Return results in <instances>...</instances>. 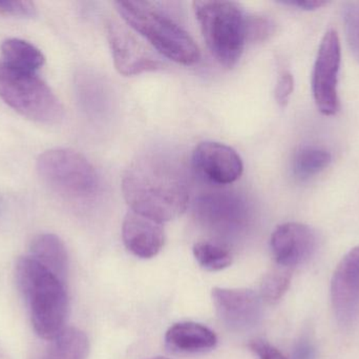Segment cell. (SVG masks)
<instances>
[{"label": "cell", "instance_id": "obj_19", "mask_svg": "<svg viewBox=\"0 0 359 359\" xmlns=\"http://www.w3.org/2000/svg\"><path fill=\"white\" fill-rule=\"evenodd\" d=\"M332 155L326 150L316 147L301 148L293 157L292 169L295 176L308 179L328 168Z\"/></svg>", "mask_w": 359, "mask_h": 359}, {"label": "cell", "instance_id": "obj_10", "mask_svg": "<svg viewBox=\"0 0 359 359\" xmlns=\"http://www.w3.org/2000/svg\"><path fill=\"white\" fill-rule=\"evenodd\" d=\"M107 38L114 65L122 75L135 76L161 69V61L123 25L113 21L109 22L107 25Z\"/></svg>", "mask_w": 359, "mask_h": 359}, {"label": "cell", "instance_id": "obj_20", "mask_svg": "<svg viewBox=\"0 0 359 359\" xmlns=\"http://www.w3.org/2000/svg\"><path fill=\"white\" fill-rule=\"evenodd\" d=\"M194 255L198 265L207 271H221L232 263L231 253L217 242H196L194 246Z\"/></svg>", "mask_w": 359, "mask_h": 359}, {"label": "cell", "instance_id": "obj_28", "mask_svg": "<svg viewBox=\"0 0 359 359\" xmlns=\"http://www.w3.org/2000/svg\"><path fill=\"white\" fill-rule=\"evenodd\" d=\"M151 359H168V358H151Z\"/></svg>", "mask_w": 359, "mask_h": 359}, {"label": "cell", "instance_id": "obj_1", "mask_svg": "<svg viewBox=\"0 0 359 359\" xmlns=\"http://www.w3.org/2000/svg\"><path fill=\"white\" fill-rule=\"evenodd\" d=\"M122 193L130 211L161 223L178 218L189 204L183 171L161 156L133 164L122 179Z\"/></svg>", "mask_w": 359, "mask_h": 359}, {"label": "cell", "instance_id": "obj_18", "mask_svg": "<svg viewBox=\"0 0 359 359\" xmlns=\"http://www.w3.org/2000/svg\"><path fill=\"white\" fill-rule=\"evenodd\" d=\"M90 343L83 331L65 328L50 341L42 359H86Z\"/></svg>", "mask_w": 359, "mask_h": 359}, {"label": "cell", "instance_id": "obj_5", "mask_svg": "<svg viewBox=\"0 0 359 359\" xmlns=\"http://www.w3.org/2000/svg\"><path fill=\"white\" fill-rule=\"evenodd\" d=\"M0 97L17 113L39 124H58L65 117L63 105L43 80L4 61H0Z\"/></svg>", "mask_w": 359, "mask_h": 359}, {"label": "cell", "instance_id": "obj_12", "mask_svg": "<svg viewBox=\"0 0 359 359\" xmlns=\"http://www.w3.org/2000/svg\"><path fill=\"white\" fill-rule=\"evenodd\" d=\"M316 234L309 226L287 223L271 235V250L276 265L293 270L307 261L316 248Z\"/></svg>", "mask_w": 359, "mask_h": 359}, {"label": "cell", "instance_id": "obj_22", "mask_svg": "<svg viewBox=\"0 0 359 359\" xmlns=\"http://www.w3.org/2000/svg\"><path fill=\"white\" fill-rule=\"evenodd\" d=\"M343 19L348 44L359 63V1L344 4Z\"/></svg>", "mask_w": 359, "mask_h": 359}, {"label": "cell", "instance_id": "obj_14", "mask_svg": "<svg viewBox=\"0 0 359 359\" xmlns=\"http://www.w3.org/2000/svg\"><path fill=\"white\" fill-rule=\"evenodd\" d=\"M122 238L132 254L149 259L163 248L165 233L161 223L130 211L122 225Z\"/></svg>", "mask_w": 359, "mask_h": 359}, {"label": "cell", "instance_id": "obj_26", "mask_svg": "<svg viewBox=\"0 0 359 359\" xmlns=\"http://www.w3.org/2000/svg\"><path fill=\"white\" fill-rule=\"evenodd\" d=\"M251 351L259 359H288L282 352L278 351L267 341L255 339L249 344Z\"/></svg>", "mask_w": 359, "mask_h": 359}, {"label": "cell", "instance_id": "obj_9", "mask_svg": "<svg viewBox=\"0 0 359 359\" xmlns=\"http://www.w3.org/2000/svg\"><path fill=\"white\" fill-rule=\"evenodd\" d=\"M191 160L198 175L219 185H230L238 181L244 169L236 150L215 141H204L196 145Z\"/></svg>", "mask_w": 359, "mask_h": 359}, {"label": "cell", "instance_id": "obj_2", "mask_svg": "<svg viewBox=\"0 0 359 359\" xmlns=\"http://www.w3.org/2000/svg\"><path fill=\"white\" fill-rule=\"evenodd\" d=\"M16 280L36 334L52 341L65 330L69 314L65 282L31 256L17 261Z\"/></svg>", "mask_w": 359, "mask_h": 359}, {"label": "cell", "instance_id": "obj_15", "mask_svg": "<svg viewBox=\"0 0 359 359\" xmlns=\"http://www.w3.org/2000/svg\"><path fill=\"white\" fill-rule=\"evenodd\" d=\"M166 346L172 352L196 354L210 351L217 346V337L213 331L196 322H179L168 329Z\"/></svg>", "mask_w": 359, "mask_h": 359}, {"label": "cell", "instance_id": "obj_8", "mask_svg": "<svg viewBox=\"0 0 359 359\" xmlns=\"http://www.w3.org/2000/svg\"><path fill=\"white\" fill-rule=\"evenodd\" d=\"M341 46L339 34L330 29L323 36L312 73V93L318 111L325 116L339 112V76Z\"/></svg>", "mask_w": 359, "mask_h": 359}, {"label": "cell", "instance_id": "obj_16", "mask_svg": "<svg viewBox=\"0 0 359 359\" xmlns=\"http://www.w3.org/2000/svg\"><path fill=\"white\" fill-rule=\"evenodd\" d=\"M29 256L63 282L69 273V255L62 240L55 234H40L32 240Z\"/></svg>", "mask_w": 359, "mask_h": 359}, {"label": "cell", "instance_id": "obj_23", "mask_svg": "<svg viewBox=\"0 0 359 359\" xmlns=\"http://www.w3.org/2000/svg\"><path fill=\"white\" fill-rule=\"evenodd\" d=\"M274 32H276V25L271 19L265 16L247 15L246 35L247 40L249 41H265L273 35Z\"/></svg>", "mask_w": 359, "mask_h": 359}, {"label": "cell", "instance_id": "obj_6", "mask_svg": "<svg viewBox=\"0 0 359 359\" xmlns=\"http://www.w3.org/2000/svg\"><path fill=\"white\" fill-rule=\"evenodd\" d=\"M36 168L42 181L65 197L86 200L98 192V174L79 152L65 148L48 150L38 157Z\"/></svg>", "mask_w": 359, "mask_h": 359}, {"label": "cell", "instance_id": "obj_21", "mask_svg": "<svg viewBox=\"0 0 359 359\" xmlns=\"http://www.w3.org/2000/svg\"><path fill=\"white\" fill-rule=\"evenodd\" d=\"M292 271L280 266L272 269L262 282V297L270 303L280 301L290 286Z\"/></svg>", "mask_w": 359, "mask_h": 359}, {"label": "cell", "instance_id": "obj_17", "mask_svg": "<svg viewBox=\"0 0 359 359\" xmlns=\"http://www.w3.org/2000/svg\"><path fill=\"white\" fill-rule=\"evenodd\" d=\"M1 54L6 65L27 73H35L46 63V57L39 48L19 38L4 40Z\"/></svg>", "mask_w": 359, "mask_h": 359}, {"label": "cell", "instance_id": "obj_27", "mask_svg": "<svg viewBox=\"0 0 359 359\" xmlns=\"http://www.w3.org/2000/svg\"><path fill=\"white\" fill-rule=\"evenodd\" d=\"M283 4L305 11H316L326 6L328 2L325 0H286L282 1Z\"/></svg>", "mask_w": 359, "mask_h": 359}, {"label": "cell", "instance_id": "obj_3", "mask_svg": "<svg viewBox=\"0 0 359 359\" xmlns=\"http://www.w3.org/2000/svg\"><path fill=\"white\" fill-rule=\"evenodd\" d=\"M116 10L123 20L164 56L175 63L192 65L200 50L191 36L178 23L147 1H117Z\"/></svg>", "mask_w": 359, "mask_h": 359}, {"label": "cell", "instance_id": "obj_13", "mask_svg": "<svg viewBox=\"0 0 359 359\" xmlns=\"http://www.w3.org/2000/svg\"><path fill=\"white\" fill-rule=\"evenodd\" d=\"M212 301L222 322L232 329L253 326L261 315V299L252 290L215 288Z\"/></svg>", "mask_w": 359, "mask_h": 359}, {"label": "cell", "instance_id": "obj_4", "mask_svg": "<svg viewBox=\"0 0 359 359\" xmlns=\"http://www.w3.org/2000/svg\"><path fill=\"white\" fill-rule=\"evenodd\" d=\"M194 11L211 54L226 67L238 63L247 41V15L231 1H194Z\"/></svg>", "mask_w": 359, "mask_h": 359}, {"label": "cell", "instance_id": "obj_25", "mask_svg": "<svg viewBox=\"0 0 359 359\" xmlns=\"http://www.w3.org/2000/svg\"><path fill=\"white\" fill-rule=\"evenodd\" d=\"M293 90H294V78L292 74L289 71H283L278 76L276 91H274L276 103L280 107H284L288 105Z\"/></svg>", "mask_w": 359, "mask_h": 359}, {"label": "cell", "instance_id": "obj_24", "mask_svg": "<svg viewBox=\"0 0 359 359\" xmlns=\"http://www.w3.org/2000/svg\"><path fill=\"white\" fill-rule=\"evenodd\" d=\"M37 14L35 4L27 0H0V16L21 17L29 18Z\"/></svg>", "mask_w": 359, "mask_h": 359}, {"label": "cell", "instance_id": "obj_11", "mask_svg": "<svg viewBox=\"0 0 359 359\" xmlns=\"http://www.w3.org/2000/svg\"><path fill=\"white\" fill-rule=\"evenodd\" d=\"M331 301L337 322L349 325L359 303V246L341 259L331 280Z\"/></svg>", "mask_w": 359, "mask_h": 359}, {"label": "cell", "instance_id": "obj_7", "mask_svg": "<svg viewBox=\"0 0 359 359\" xmlns=\"http://www.w3.org/2000/svg\"><path fill=\"white\" fill-rule=\"evenodd\" d=\"M196 221L217 236H236L246 229L250 219L248 202L230 191L202 194L194 204Z\"/></svg>", "mask_w": 359, "mask_h": 359}]
</instances>
